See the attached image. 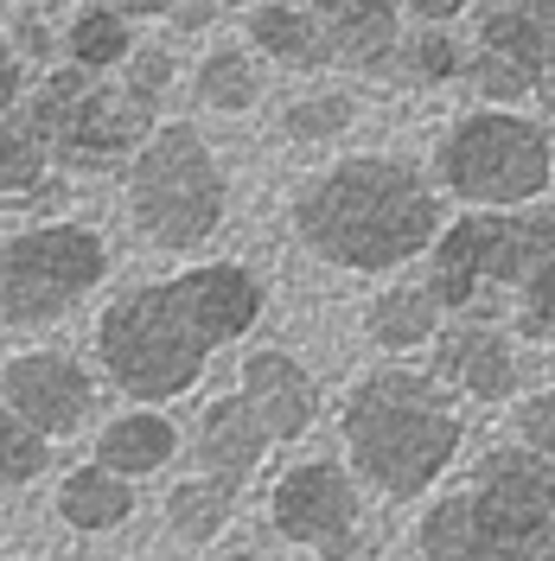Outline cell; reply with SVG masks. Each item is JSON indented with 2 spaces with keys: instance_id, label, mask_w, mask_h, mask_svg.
Segmentation results:
<instances>
[{
  "instance_id": "cell-1",
  "label": "cell",
  "mask_w": 555,
  "mask_h": 561,
  "mask_svg": "<svg viewBox=\"0 0 555 561\" xmlns=\"http://www.w3.org/2000/svg\"><path fill=\"white\" fill-rule=\"evenodd\" d=\"M262 319V280L237 262H199L140 280L97 319V357L128 402H173L205 377L211 351L237 345Z\"/></svg>"
},
{
  "instance_id": "cell-2",
  "label": "cell",
  "mask_w": 555,
  "mask_h": 561,
  "mask_svg": "<svg viewBox=\"0 0 555 561\" xmlns=\"http://www.w3.org/2000/svg\"><path fill=\"white\" fill-rule=\"evenodd\" d=\"M294 230L319 262L377 275V268H396L434 243L441 205L421 185L416 167H403V160H346L301 192Z\"/></svg>"
},
{
  "instance_id": "cell-3",
  "label": "cell",
  "mask_w": 555,
  "mask_h": 561,
  "mask_svg": "<svg viewBox=\"0 0 555 561\" xmlns=\"http://www.w3.org/2000/svg\"><path fill=\"white\" fill-rule=\"evenodd\" d=\"M339 427L358 479L377 485L383 497H421L460 454V415L441 396V377H421L403 364L358 377Z\"/></svg>"
},
{
  "instance_id": "cell-4",
  "label": "cell",
  "mask_w": 555,
  "mask_h": 561,
  "mask_svg": "<svg viewBox=\"0 0 555 561\" xmlns=\"http://www.w3.org/2000/svg\"><path fill=\"white\" fill-rule=\"evenodd\" d=\"M128 210H135L140 237L160 249H205L224 224V173L211 160L199 128H154V140L128 160Z\"/></svg>"
},
{
  "instance_id": "cell-5",
  "label": "cell",
  "mask_w": 555,
  "mask_h": 561,
  "mask_svg": "<svg viewBox=\"0 0 555 561\" xmlns=\"http://www.w3.org/2000/svg\"><path fill=\"white\" fill-rule=\"evenodd\" d=\"M109 275V243L90 224H33L0 243V325L38 332L97 294Z\"/></svg>"
},
{
  "instance_id": "cell-6",
  "label": "cell",
  "mask_w": 555,
  "mask_h": 561,
  "mask_svg": "<svg viewBox=\"0 0 555 561\" xmlns=\"http://www.w3.org/2000/svg\"><path fill=\"white\" fill-rule=\"evenodd\" d=\"M555 249V217L550 210H498V217H466L453 224L441 249H434V275L428 294L453 307V313H473L491 287H523L530 268Z\"/></svg>"
},
{
  "instance_id": "cell-7",
  "label": "cell",
  "mask_w": 555,
  "mask_h": 561,
  "mask_svg": "<svg viewBox=\"0 0 555 561\" xmlns=\"http://www.w3.org/2000/svg\"><path fill=\"white\" fill-rule=\"evenodd\" d=\"M441 173L473 205H523L550 185V140L518 115H473L453 128Z\"/></svg>"
},
{
  "instance_id": "cell-8",
  "label": "cell",
  "mask_w": 555,
  "mask_h": 561,
  "mask_svg": "<svg viewBox=\"0 0 555 561\" xmlns=\"http://www.w3.org/2000/svg\"><path fill=\"white\" fill-rule=\"evenodd\" d=\"M147 140H154V96L135 90L128 77L122 83H97L90 77L77 90L58 140H52V160L83 167V173H103V167H122L128 153H140Z\"/></svg>"
},
{
  "instance_id": "cell-9",
  "label": "cell",
  "mask_w": 555,
  "mask_h": 561,
  "mask_svg": "<svg viewBox=\"0 0 555 561\" xmlns=\"http://www.w3.org/2000/svg\"><path fill=\"white\" fill-rule=\"evenodd\" d=\"M358 485L339 459H301L287 466L269 491V524L281 542H301V549H351L358 542Z\"/></svg>"
},
{
  "instance_id": "cell-10",
  "label": "cell",
  "mask_w": 555,
  "mask_h": 561,
  "mask_svg": "<svg viewBox=\"0 0 555 561\" xmlns=\"http://www.w3.org/2000/svg\"><path fill=\"white\" fill-rule=\"evenodd\" d=\"M0 402L26 427H38L45 440H70L97 409V383L70 351L38 345V351H13L0 364Z\"/></svg>"
},
{
  "instance_id": "cell-11",
  "label": "cell",
  "mask_w": 555,
  "mask_h": 561,
  "mask_svg": "<svg viewBox=\"0 0 555 561\" xmlns=\"http://www.w3.org/2000/svg\"><path fill=\"white\" fill-rule=\"evenodd\" d=\"M434 377L453 383L460 396L473 402H505L518 389V351L511 339L486 325V319H460L441 332V351H434Z\"/></svg>"
},
{
  "instance_id": "cell-12",
  "label": "cell",
  "mask_w": 555,
  "mask_h": 561,
  "mask_svg": "<svg viewBox=\"0 0 555 561\" xmlns=\"http://www.w3.org/2000/svg\"><path fill=\"white\" fill-rule=\"evenodd\" d=\"M307 13L326 33V58L364 70V77H389L403 45H396V0H307Z\"/></svg>"
},
{
  "instance_id": "cell-13",
  "label": "cell",
  "mask_w": 555,
  "mask_h": 561,
  "mask_svg": "<svg viewBox=\"0 0 555 561\" xmlns=\"http://www.w3.org/2000/svg\"><path fill=\"white\" fill-rule=\"evenodd\" d=\"M249 409L262 415L269 427V440H301L313 421H319V383L307 377V364L301 357H287V351H249L243 357V383Z\"/></svg>"
},
{
  "instance_id": "cell-14",
  "label": "cell",
  "mask_w": 555,
  "mask_h": 561,
  "mask_svg": "<svg viewBox=\"0 0 555 561\" xmlns=\"http://www.w3.org/2000/svg\"><path fill=\"white\" fill-rule=\"evenodd\" d=\"M479 51L505 58L536 90L555 70V0H486V13H479Z\"/></svg>"
},
{
  "instance_id": "cell-15",
  "label": "cell",
  "mask_w": 555,
  "mask_h": 561,
  "mask_svg": "<svg viewBox=\"0 0 555 561\" xmlns=\"http://www.w3.org/2000/svg\"><path fill=\"white\" fill-rule=\"evenodd\" d=\"M192 447H199V466H205V472L230 479V485H243L249 472L262 466V454H269L275 440H269L262 415L249 409V396L237 389V396H217V402H205Z\"/></svg>"
},
{
  "instance_id": "cell-16",
  "label": "cell",
  "mask_w": 555,
  "mask_h": 561,
  "mask_svg": "<svg viewBox=\"0 0 555 561\" xmlns=\"http://www.w3.org/2000/svg\"><path fill=\"white\" fill-rule=\"evenodd\" d=\"M52 511H58V524L77 529V536H109V529H122L128 517H135V479L109 472L103 459L70 466L65 479H58Z\"/></svg>"
},
{
  "instance_id": "cell-17",
  "label": "cell",
  "mask_w": 555,
  "mask_h": 561,
  "mask_svg": "<svg viewBox=\"0 0 555 561\" xmlns=\"http://www.w3.org/2000/svg\"><path fill=\"white\" fill-rule=\"evenodd\" d=\"M473 491L523 517H555V459L536 447H491L473 472Z\"/></svg>"
},
{
  "instance_id": "cell-18",
  "label": "cell",
  "mask_w": 555,
  "mask_h": 561,
  "mask_svg": "<svg viewBox=\"0 0 555 561\" xmlns=\"http://www.w3.org/2000/svg\"><path fill=\"white\" fill-rule=\"evenodd\" d=\"M173 454H179V427L167 415H154V409H128V415H115L97 434V459L109 472H122V479H147Z\"/></svg>"
},
{
  "instance_id": "cell-19",
  "label": "cell",
  "mask_w": 555,
  "mask_h": 561,
  "mask_svg": "<svg viewBox=\"0 0 555 561\" xmlns=\"http://www.w3.org/2000/svg\"><path fill=\"white\" fill-rule=\"evenodd\" d=\"M237 491L243 485H230V479H217V472L179 479V485L167 491V529H173L185 549L217 542V536L230 529V517H237Z\"/></svg>"
},
{
  "instance_id": "cell-20",
  "label": "cell",
  "mask_w": 555,
  "mask_h": 561,
  "mask_svg": "<svg viewBox=\"0 0 555 561\" xmlns=\"http://www.w3.org/2000/svg\"><path fill=\"white\" fill-rule=\"evenodd\" d=\"M421 561H479L486 549V504L479 491H448L416 529Z\"/></svg>"
},
{
  "instance_id": "cell-21",
  "label": "cell",
  "mask_w": 555,
  "mask_h": 561,
  "mask_svg": "<svg viewBox=\"0 0 555 561\" xmlns=\"http://www.w3.org/2000/svg\"><path fill=\"white\" fill-rule=\"evenodd\" d=\"M364 332H371L383 351H416L441 332V300H434L428 287H389V294L371 300Z\"/></svg>"
},
{
  "instance_id": "cell-22",
  "label": "cell",
  "mask_w": 555,
  "mask_h": 561,
  "mask_svg": "<svg viewBox=\"0 0 555 561\" xmlns=\"http://www.w3.org/2000/svg\"><path fill=\"white\" fill-rule=\"evenodd\" d=\"M249 38H256L262 51H275L281 65H294V70L332 65V58H326V33H319V20H313L307 7H287V0L256 7V13H249Z\"/></svg>"
},
{
  "instance_id": "cell-23",
  "label": "cell",
  "mask_w": 555,
  "mask_h": 561,
  "mask_svg": "<svg viewBox=\"0 0 555 561\" xmlns=\"http://www.w3.org/2000/svg\"><path fill=\"white\" fill-rule=\"evenodd\" d=\"M65 51H70V65H83V70L128 65V58H135V38H128V13H122V7H109V0L83 7V13L70 20V33H65Z\"/></svg>"
},
{
  "instance_id": "cell-24",
  "label": "cell",
  "mask_w": 555,
  "mask_h": 561,
  "mask_svg": "<svg viewBox=\"0 0 555 561\" xmlns=\"http://www.w3.org/2000/svg\"><path fill=\"white\" fill-rule=\"evenodd\" d=\"M479 504H486V549H479V561H555V517L505 511L486 491H479Z\"/></svg>"
},
{
  "instance_id": "cell-25",
  "label": "cell",
  "mask_w": 555,
  "mask_h": 561,
  "mask_svg": "<svg viewBox=\"0 0 555 561\" xmlns=\"http://www.w3.org/2000/svg\"><path fill=\"white\" fill-rule=\"evenodd\" d=\"M45 466H52V440H45L38 427H26V421L0 402V491L33 485Z\"/></svg>"
},
{
  "instance_id": "cell-26",
  "label": "cell",
  "mask_w": 555,
  "mask_h": 561,
  "mask_svg": "<svg viewBox=\"0 0 555 561\" xmlns=\"http://www.w3.org/2000/svg\"><path fill=\"white\" fill-rule=\"evenodd\" d=\"M45 167H52V153H45L20 122L0 115V198H26V192H38V185H45Z\"/></svg>"
},
{
  "instance_id": "cell-27",
  "label": "cell",
  "mask_w": 555,
  "mask_h": 561,
  "mask_svg": "<svg viewBox=\"0 0 555 561\" xmlns=\"http://www.w3.org/2000/svg\"><path fill=\"white\" fill-rule=\"evenodd\" d=\"M199 103L224 108V115L249 108L256 103V65H249L243 51H211L205 65H199Z\"/></svg>"
},
{
  "instance_id": "cell-28",
  "label": "cell",
  "mask_w": 555,
  "mask_h": 561,
  "mask_svg": "<svg viewBox=\"0 0 555 561\" xmlns=\"http://www.w3.org/2000/svg\"><path fill=\"white\" fill-rule=\"evenodd\" d=\"M518 325H523V339L555 345V249L530 268V280L518 287Z\"/></svg>"
},
{
  "instance_id": "cell-29",
  "label": "cell",
  "mask_w": 555,
  "mask_h": 561,
  "mask_svg": "<svg viewBox=\"0 0 555 561\" xmlns=\"http://www.w3.org/2000/svg\"><path fill=\"white\" fill-rule=\"evenodd\" d=\"M396 70H409L416 83H441V77H453V70H460V45H453L448 33H421V38H409V45H403Z\"/></svg>"
},
{
  "instance_id": "cell-30",
  "label": "cell",
  "mask_w": 555,
  "mask_h": 561,
  "mask_svg": "<svg viewBox=\"0 0 555 561\" xmlns=\"http://www.w3.org/2000/svg\"><path fill=\"white\" fill-rule=\"evenodd\" d=\"M346 122H351L346 96H307V103L287 108V135L294 140H326V135H339Z\"/></svg>"
},
{
  "instance_id": "cell-31",
  "label": "cell",
  "mask_w": 555,
  "mask_h": 561,
  "mask_svg": "<svg viewBox=\"0 0 555 561\" xmlns=\"http://www.w3.org/2000/svg\"><path fill=\"white\" fill-rule=\"evenodd\" d=\"M518 434H523V447H536V454L555 459V389H536L518 409Z\"/></svg>"
},
{
  "instance_id": "cell-32",
  "label": "cell",
  "mask_w": 555,
  "mask_h": 561,
  "mask_svg": "<svg viewBox=\"0 0 555 561\" xmlns=\"http://www.w3.org/2000/svg\"><path fill=\"white\" fill-rule=\"evenodd\" d=\"M128 83L147 90V96H160V90L173 83V58H167L160 45H135V58H128Z\"/></svg>"
},
{
  "instance_id": "cell-33",
  "label": "cell",
  "mask_w": 555,
  "mask_h": 561,
  "mask_svg": "<svg viewBox=\"0 0 555 561\" xmlns=\"http://www.w3.org/2000/svg\"><path fill=\"white\" fill-rule=\"evenodd\" d=\"M20 96H26V58L13 45H0V115L20 108Z\"/></svg>"
},
{
  "instance_id": "cell-34",
  "label": "cell",
  "mask_w": 555,
  "mask_h": 561,
  "mask_svg": "<svg viewBox=\"0 0 555 561\" xmlns=\"http://www.w3.org/2000/svg\"><path fill=\"white\" fill-rule=\"evenodd\" d=\"M211 13H217V0H179L173 7V26H185V33H199Z\"/></svg>"
},
{
  "instance_id": "cell-35",
  "label": "cell",
  "mask_w": 555,
  "mask_h": 561,
  "mask_svg": "<svg viewBox=\"0 0 555 561\" xmlns=\"http://www.w3.org/2000/svg\"><path fill=\"white\" fill-rule=\"evenodd\" d=\"M409 7H416L421 20H453V13H460L466 0H409Z\"/></svg>"
},
{
  "instance_id": "cell-36",
  "label": "cell",
  "mask_w": 555,
  "mask_h": 561,
  "mask_svg": "<svg viewBox=\"0 0 555 561\" xmlns=\"http://www.w3.org/2000/svg\"><path fill=\"white\" fill-rule=\"evenodd\" d=\"M109 7H122V13H173L179 0H109Z\"/></svg>"
},
{
  "instance_id": "cell-37",
  "label": "cell",
  "mask_w": 555,
  "mask_h": 561,
  "mask_svg": "<svg viewBox=\"0 0 555 561\" xmlns=\"http://www.w3.org/2000/svg\"><path fill=\"white\" fill-rule=\"evenodd\" d=\"M319 561H371V556H364V549L351 542V549H326V556H319Z\"/></svg>"
},
{
  "instance_id": "cell-38",
  "label": "cell",
  "mask_w": 555,
  "mask_h": 561,
  "mask_svg": "<svg viewBox=\"0 0 555 561\" xmlns=\"http://www.w3.org/2000/svg\"><path fill=\"white\" fill-rule=\"evenodd\" d=\"M536 96H543V108H550V115H555V70H550V77H543V83H536Z\"/></svg>"
},
{
  "instance_id": "cell-39",
  "label": "cell",
  "mask_w": 555,
  "mask_h": 561,
  "mask_svg": "<svg viewBox=\"0 0 555 561\" xmlns=\"http://www.w3.org/2000/svg\"><path fill=\"white\" fill-rule=\"evenodd\" d=\"M224 561H262V556H249V549H243V556H224Z\"/></svg>"
},
{
  "instance_id": "cell-40",
  "label": "cell",
  "mask_w": 555,
  "mask_h": 561,
  "mask_svg": "<svg viewBox=\"0 0 555 561\" xmlns=\"http://www.w3.org/2000/svg\"><path fill=\"white\" fill-rule=\"evenodd\" d=\"M217 7H237V0H217Z\"/></svg>"
},
{
  "instance_id": "cell-41",
  "label": "cell",
  "mask_w": 555,
  "mask_h": 561,
  "mask_svg": "<svg viewBox=\"0 0 555 561\" xmlns=\"http://www.w3.org/2000/svg\"><path fill=\"white\" fill-rule=\"evenodd\" d=\"M173 561H192V556H173Z\"/></svg>"
},
{
  "instance_id": "cell-42",
  "label": "cell",
  "mask_w": 555,
  "mask_h": 561,
  "mask_svg": "<svg viewBox=\"0 0 555 561\" xmlns=\"http://www.w3.org/2000/svg\"><path fill=\"white\" fill-rule=\"evenodd\" d=\"M33 561H45V556H33Z\"/></svg>"
}]
</instances>
